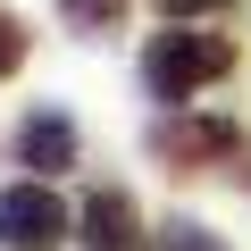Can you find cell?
<instances>
[{"instance_id":"6","label":"cell","mask_w":251,"mask_h":251,"mask_svg":"<svg viewBox=\"0 0 251 251\" xmlns=\"http://www.w3.org/2000/svg\"><path fill=\"white\" fill-rule=\"evenodd\" d=\"M159 251H226V243H218L209 226H193V218H176V226L159 234Z\"/></svg>"},{"instance_id":"2","label":"cell","mask_w":251,"mask_h":251,"mask_svg":"<svg viewBox=\"0 0 251 251\" xmlns=\"http://www.w3.org/2000/svg\"><path fill=\"white\" fill-rule=\"evenodd\" d=\"M67 243V209L50 184H9L0 193V251H59Z\"/></svg>"},{"instance_id":"5","label":"cell","mask_w":251,"mask_h":251,"mask_svg":"<svg viewBox=\"0 0 251 251\" xmlns=\"http://www.w3.org/2000/svg\"><path fill=\"white\" fill-rule=\"evenodd\" d=\"M159 151H176V159H218V151H234V134H226V126H159Z\"/></svg>"},{"instance_id":"7","label":"cell","mask_w":251,"mask_h":251,"mask_svg":"<svg viewBox=\"0 0 251 251\" xmlns=\"http://www.w3.org/2000/svg\"><path fill=\"white\" fill-rule=\"evenodd\" d=\"M59 9H67V17L84 25V34H100V25H109V17L126 9V0H59Z\"/></svg>"},{"instance_id":"9","label":"cell","mask_w":251,"mask_h":251,"mask_svg":"<svg viewBox=\"0 0 251 251\" xmlns=\"http://www.w3.org/2000/svg\"><path fill=\"white\" fill-rule=\"evenodd\" d=\"M159 9H168V17H218L226 0H159Z\"/></svg>"},{"instance_id":"8","label":"cell","mask_w":251,"mask_h":251,"mask_svg":"<svg viewBox=\"0 0 251 251\" xmlns=\"http://www.w3.org/2000/svg\"><path fill=\"white\" fill-rule=\"evenodd\" d=\"M17 59H25V25L0 9V75H17Z\"/></svg>"},{"instance_id":"3","label":"cell","mask_w":251,"mask_h":251,"mask_svg":"<svg viewBox=\"0 0 251 251\" xmlns=\"http://www.w3.org/2000/svg\"><path fill=\"white\" fill-rule=\"evenodd\" d=\"M17 159H25L34 176L75 168V126H67V109H34V117L17 126Z\"/></svg>"},{"instance_id":"1","label":"cell","mask_w":251,"mask_h":251,"mask_svg":"<svg viewBox=\"0 0 251 251\" xmlns=\"http://www.w3.org/2000/svg\"><path fill=\"white\" fill-rule=\"evenodd\" d=\"M234 67V42L226 34H159L151 50H143V84L159 92V100H193L201 84H218Z\"/></svg>"},{"instance_id":"4","label":"cell","mask_w":251,"mask_h":251,"mask_svg":"<svg viewBox=\"0 0 251 251\" xmlns=\"http://www.w3.org/2000/svg\"><path fill=\"white\" fill-rule=\"evenodd\" d=\"M84 243L92 251H126V243H134V201H126L117 184L84 201Z\"/></svg>"}]
</instances>
